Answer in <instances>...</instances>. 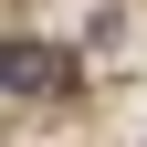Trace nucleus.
Listing matches in <instances>:
<instances>
[{
	"instance_id": "f257e3e1",
	"label": "nucleus",
	"mask_w": 147,
	"mask_h": 147,
	"mask_svg": "<svg viewBox=\"0 0 147 147\" xmlns=\"http://www.w3.org/2000/svg\"><path fill=\"white\" fill-rule=\"evenodd\" d=\"M11 95H63V63L42 42H11Z\"/></svg>"
}]
</instances>
